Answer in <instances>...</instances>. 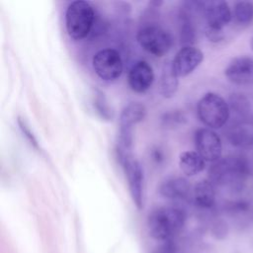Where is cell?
Listing matches in <instances>:
<instances>
[{
    "mask_svg": "<svg viewBox=\"0 0 253 253\" xmlns=\"http://www.w3.org/2000/svg\"><path fill=\"white\" fill-rule=\"evenodd\" d=\"M186 213L179 208L161 207L152 211L147 217L149 234L156 240H168L183 228Z\"/></svg>",
    "mask_w": 253,
    "mask_h": 253,
    "instance_id": "6da1fadb",
    "label": "cell"
},
{
    "mask_svg": "<svg viewBox=\"0 0 253 253\" xmlns=\"http://www.w3.org/2000/svg\"><path fill=\"white\" fill-rule=\"evenodd\" d=\"M95 20L92 5L83 0L71 2L65 13V26L67 34L74 40L85 38L91 31Z\"/></svg>",
    "mask_w": 253,
    "mask_h": 253,
    "instance_id": "7a4b0ae2",
    "label": "cell"
},
{
    "mask_svg": "<svg viewBox=\"0 0 253 253\" xmlns=\"http://www.w3.org/2000/svg\"><path fill=\"white\" fill-rule=\"evenodd\" d=\"M197 112L199 119L205 126L210 128H220L226 124L230 109L221 96L209 92L198 102Z\"/></svg>",
    "mask_w": 253,
    "mask_h": 253,
    "instance_id": "3957f363",
    "label": "cell"
},
{
    "mask_svg": "<svg viewBox=\"0 0 253 253\" xmlns=\"http://www.w3.org/2000/svg\"><path fill=\"white\" fill-rule=\"evenodd\" d=\"M136 41L145 51L157 57L166 54L172 45L171 35L156 25L140 28L136 34Z\"/></svg>",
    "mask_w": 253,
    "mask_h": 253,
    "instance_id": "277c9868",
    "label": "cell"
},
{
    "mask_svg": "<svg viewBox=\"0 0 253 253\" xmlns=\"http://www.w3.org/2000/svg\"><path fill=\"white\" fill-rule=\"evenodd\" d=\"M92 65L96 74L105 81H113L119 78L123 72V59L118 50L104 48L95 53Z\"/></svg>",
    "mask_w": 253,
    "mask_h": 253,
    "instance_id": "5b68a950",
    "label": "cell"
},
{
    "mask_svg": "<svg viewBox=\"0 0 253 253\" xmlns=\"http://www.w3.org/2000/svg\"><path fill=\"white\" fill-rule=\"evenodd\" d=\"M246 164L240 157H226L216 161L210 169V181L214 185H224L241 178L246 172Z\"/></svg>",
    "mask_w": 253,
    "mask_h": 253,
    "instance_id": "8992f818",
    "label": "cell"
},
{
    "mask_svg": "<svg viewBox=\"0 0 253 253\" xmlns=\"http://www.w3.org/2000/svg\"><path fill=\"white\" fill-rule=\"evenodd\" d=\"M206 19V30L223 32V28L232 18L231 10L225 1L196 2Z\"/></svg>",
    "mask_w": 253,
    "mask_h": 253,
    "instance_id": "52a82bcc",
    "label": "cell"
},
{
    "mask_svg": "<svg viewBox=\"0 0 253 253\" xmlns=\"http://www.w3.org/2000/svg\"><path fill=\"white\" fill-rule=\"evenodd\" d=\"M195 145L197 152L210 162L219 160L222 151V144L218 134L211 128L202 127L195 132Z\"/></svg>",
    "mask_w": 253,
    "mask_h": 253,
    "instance_id": "ba28073f",
    "label": "cell"
},
{
    "mask_svg": "<svg viewBox=\"0 0 253 253\" xmlns=\"http://www.w3.org/2000/svg\"><path fill=\"white\" fill-rule=\"evenodd\" d=\"M127 179L129 194L135 207L140 210L144 204V174L138 161L131 158L121 164Z\"/></svg>",
    "mask_w": 253,
    "mask_h": 253,
    "instance_id": "9c48e42d",
    "label": "cell"
},
{
    "mask_svg": "<svg viewBox=\"0 0 253 253\" xmlns=\"http://www.w3.org/2000/svg\"><path fill=\"white\" fill-rule=\"evenodd\" d=\"M203 51L194 45H184L176 53L172 60L173 68L179 77H185L192 73L203 61Z\"/></svg>",
    "mask_w": 253,
    "mask_h": 253,
    "instance_id": "30bf717a",
    "label": "cell"
},
{
    "mask_svg": "<svg viewBox=\"0 0 253 253\" xmlns=\"http://www.w3.org/2000/svg\"><path fill=\"white\" fill-rule=\"evenodd\" d=\"M154 82V72L151 65L144 60L134 62L127 73V83L136 93L146 92Z\"/></svg>",
    "mask_w": 253,
    "mask_h": 253,
    "instance_id": "8fae6325",
    "label": "cell"
},
{
    "mask_svg": "<svg viewBox=\"0 0 253 253\" xmlns=\"http://www.w3.org/2000/svg\"><path fill=\"white\" fill-rule=\"evenodd\" d=\"M224 74L236 85L253 84V59L247 56L234 58L225 68Z\"/></svg>",
    "mask_w": 253,
    "mask_h": 253,
    "instance_id": "7c38bea8",
    "label": "cell"
},
{
    "mask_svg": "<svg viewBox=\"0 0 253 253\" xmlns=\"http://www.w3.org/2000/svg\"><path fill=\"white\" fill-rule=\"evenodd\" d=\"M159 193L170 200H183L190 193V184L186 178L171 177L161 183Z\"/></svg>",
    "mask_w": 253,
    "mask_h": 253,
    "instance_id": "4fadbf2b",
    "label": "cell"
},
{
    "mask_svg": "<svg viewBox=\"0 0 253 253\" xmlns=\"http://www.w3.org/2000/svg\"><path fill=\"white\" fill-rule=\"evenodd\" d=\"M193 198L195 204L203 209L211 208L215 201L214 185L210 180H203L194 187Z\"/></svg>",
    "mask_w": 253,
    "mask_h": 253,
    "instance_id": "5bb4252c",
    "label": "cell"
},
{
    "mask_svg": "<svg viewBox=\"0 0 253 253\" xmlns=\"http://www.w3.org/2000/svg\"><path fill=\"white\" fill-rule=\"evenodd\" d=\"M179 166L187 176H195L205 169L206 160L197 151L187 150L180 154Z\"/></svg>",
    "mask_w": 253,
    "mask_h": 253,
    "instance_id": "9a60e30c",
    "label": "cell"
},
{
    "mask_svg": "<svg viewBox=\"0 0 253 253\" xmlns=\"http://www.w3.org/2000/svg\"><path fill=\"white\" fill-rule=\"evenodd\" d=\"M178 75L176 74L172 61H166L162 67L160 76V93L164 98H172L178 90Z\"/></svg>",
    "mask_w": 253,
    "mask_h": 253,
    "instance_id": "2e32d148",
    "label": "cell"
},
{
    "mask_svg": "<svg viewBox=\"0 0 253 253\" xmlns=\"http://www.w3.org/2000/svg\"><path fill=\"white\" fill-rule=\"evenodd\" d=\"M146 116V108L138 102H131L125 106L120 115V126H130L142 122Z\"/></svg>",
    "mask_w": 253,
    "mask_h": 253,
    "instance_id": "e0dca14e",
    "label": "cell"
},
{
    "mask_svg": "<svg viewBox=\"0 0 253 253\" xmlns=\"http://www.w3.org/2000/svg\"><path fill=\"white\" fill-rule=\"evenodd\" d=\"M92 105L97 113V115L104 121H113L114 119V110L112 106L109 104L108 99L105 94L99 90L95 89L92 96Z\"/></svg>",
    "mask_w": 253,
    "mask_h": 253,
    "instance_id": "ac0fdd59",
    "label": "cell"
},
{
    "mask_svg": "<svg viewBox=\"0 0 253 253\" xmlns=\"http://www.w3.org/2000/svg\"><path fill=\"white\" fill-rule=\"evenodd\" d=\"M233 18L241 25L251 23L253 20V3L249 1L235 3L233 8Z\"/></svg>",
    "mask_w": 253,
    "mask_h": 253,
    "instance_id": "d6986e66",
    "label": "cell"
},
{
    "mask_svg": "<svg viewBox=\"0 0 253 253\" xmlns=\"http://www.w3.org/2000/svg\"><path fill=\"white\" fill-rule=\"evenodd\" d=\"M245 126H235V127L230 130L228 137L232 144L241 146L253 140V131L250 128H245Z\"/></svg>",
    "mask_w": 253,
    "mask_h": 253,
    "instance_id": "ffe728a7",
    "label": "cell"
},
{
    "mask_svg": "<svg viewBox=\"0 0 253 253\" xmlns=\"http://www.w3.org/2000/svg\"><path fill=\"white\" fill-rule=\"evenodd\" d=\"M186 115L180 110L165 113L161 118V124L165 128L173 129L186 124Z\"/></svg>",
    "mask_w": 253,
    "mask_h": 253,
    "instance_id": "44dd1931",
    "label": "cell"
},
{
    "mask_svg": "<svg viewBox=\"0 0 253 253\" xmlns=\"http://www.w3.org/2000/svg\"><path fill=\"white\" fill-rule=\"evenodd\" d=\"M181 41L185 43V45H192V42L195 39V31L193 27V23L191 18L188 17L186 12H182L181 15Z\"/></svg>",
    "mask_w": 253,
    "mask_h": 253,
    "instance_id": "7402d4cb",
    "label": "cell"
},
{
    "mask_svg": "<svg viewBox=\"0 0 253 253\" xmlns=\"http://www.w3.org/2000/svg\"><path fill=\"white\" fill-rule=\"evenodd\" d=\"M17 122H18L19 127H20L22 133L24 134V136L26 137V139L29 141V143H30L34 148H36L37 150L41 149L40 144H39V141H38L37 137L35 136L34 132L32 131L31 127H30L29 125L27 124V122H26L23 118H21V117L18 118V121H17Z\"/></svg>",
    "mask_w": 253,
    "mask_h": 253,
    "instance_id": "603a6c76",
    "label": "cell"
},
{
    "mask_svg": "<svg viewBox=\"0 0 253 253\" xmlns=\"http://www.w3.org/2000/svg\"><path fill=\"white\" fill-rule=\"evenodd\" d=\"M150 157H151V160L156 164H161L165 160L164 152L159 147H154L151 149Z\"/></svg>",
    "mask_w": 253,
    "mask_h": 253,
    "instance_id": "cb8c5ba5",
    "label": "cell"
},
{
    "mask_svg": "<svg viewBox=\"0 0 253 253\" xmlns=\"http://www.w3.org/2000/svg\"><path fill=\"white\" fill-rule=\"evenodd\" d=\"M251 47H252V49H253V38H252V40H251Z\"/></svg>",
    "mask_w": 253,
    "mask_h": 253,
    "instance_id": "d4e9b609",
    "label": "cell"
}]
</instances>
